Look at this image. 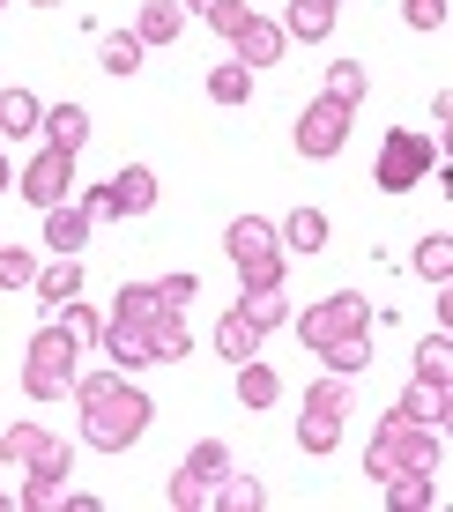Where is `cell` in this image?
Returning a JSON list of instances; mask_svg holds the SVG:
<instances>
[{"label": "cell", "instance_id": "cell-19", "mask_svg": "<svg viewBox=\"0 0 453 512\" xmlns=\"http://www.w3.org/2000/svg\"><path fill=\"white\" fill-rule=\"evenodd\" d=\"M312 357L327 364V372H342V379H357L364 364H372V327H357V334H342V342H327V349H312Z\"/></svg>", "mask_w": 453, "mask_h": 512}, {"label": "cell", "instance_id": "cell-39", "mask_svg": "<svg viewBox=\"0 0 453 512\" xmlns=\"http://www.w3.org/2000/svg\"><path fill=\"white\" fill-rule=\"evenodd\" d=\"M179 468H194V475H208V483H216V475L223 468H231V446H223V438H201V446L194 453H186V461Z\"/></svg>", "mask_w": 453, "mask_h": 512}, {"label": "cell", "instance_id": "cell-43", "mask_svg": "<svg viewBox=\"0 0 453 512\" xmlns=\"http://www.w3.org/2000/svg\"><path fill=\"white\" fill-rule=\"evenodd\" d=\"M8 179H15V171H8V149H0V193H8Z\"/></svg>", "mask_w": 453, "mask_h": 512}, {"label": "cell", "instance_id": "cell-45", "mask_svg": "<svg viewBox=\"0 0 453 512\" xmlns=\"http://www.w3.org/2000/svg\"><path fill=\"white\" fill-rule=\"evenodd\" d=\"M0 8H8V0H0Z\"/></svg>", "mask_w": 453, "mask_h": 512}, {"label": "cell", "instance_id": "cell-25", "mask_svg": "<svg viewBox=\"0 0 453 512\" xmlns=\"http://www.w3.org/2000/svg\"><path fill=\"white\" fill-rule=\"evenodd\" d=\"M275 394H283V379H275L260 357L238 364V401H246V409H275Z\"/></svg>", "mask_w": 453, "mask_h": 512}, {"label": "cell", "instance_id": "cell-37", "mask_svg": "<svg viewBox=\"0 0 453 512\" xmlns=\"http://www.w3.org/2000/svg\"><path fill=\"white\" fill-rule=\"evenodd\" d=\"M416 275H431V282L453 275V245H446V231H431L424 245H416Z\"/></svg>", "mask_w": 453, "mask_h": 512}, {"label": "cell", "instance_id": "cell-34", "mask_svg": "<svg viewBox=\"0 0 453 512\" xmlns=\"http://www.w3.org/2000/svg\"><path fill=\"white\" fill-rule=\"evenodd\" d=\"M171 505L179 512H201V505H216V483H208V475H194V468H179L171 475V490H164Z\"/></svg>", "mask_w": 453, "mask_h": 512}, {"label": "cell", "instance_id": "cell-38", "mask_svg": "<svg viewBox=\"0 0 453 512\" xmlns=\"http://www.w3.org/2000/svg\"><path fill=\"white\" fill-rule=\"evenodd\" d=\"M30 282H38V260L23 245H0V290H30Z\"/></svg>", "mask_w": 453, "mask_h": 512}, {"label": "cell", "instance_id": "cell-4", "mask_svg": "<svg viewBox=\"0 0 453 512\" xmlns=\"http://www.w3.org/2000/svg\"><path fill=\"white\" fill-rule=\"evenodd\" d=\"M223 253H231V268H238L246 290H275V282H283V238H275V223L238 216L231 231H223Z\"/></svg>", "mask_w": 453, "mask_h": 512}, {"label": "cell", "instance_id": "cell-20", "mask_svg": "<svg viewBox=\"0 0 453 512\" xmlns=\"http://www.w3.org/2000/svg\"><path fill=\"white\" fill-rule=\"evenodd\" d=\"M38 127H45V141H52V149H67V156H75L82 141H90V112H82V104H52V112L38 119Z\"/></svg>", "mask_w": 453, "mask_h": 512}, {"label": "cell", "instance_id": "cell-26", "mask_svg": "<svg viewBox=\"0 0 453 512\" xmlns=\"http://www.w3.org/2000/svg\"><path fill=\"white\" fill-rule=\"evenodd\" d=\"M379 490H387L394 512H431L439 505V483H431V475H394V483H379Z\"/></svg>", "mask_w": 453, "mask_h": 512}, {"label": "cell", "instance_id": "cell-44", "mask_svg": "<svg viewBox=\"0 0 453 512\" xmlns=\"http://www.w3.org/2000/svg\"><path fill=\"white\" fill-rule=\"evenodd\" d=\"M30 8H60V0H30Z\"/></svg>", "mask_w": 453, "mask_h": 512}, {"label": "cell", "instance_id": "cell-33", "mask_svg": "<svg viewBox=\"0 0 453 512\" xmlns=\"http://www.w3.org/2000/svg\"><path fill=\"white\" fill-rule=\"evenodd\" d=\"M320 97H335V104H350V112H357V104H364V60H335Z\"/></svg>", "mask_w": 453, "mask_h": 512}, {"label": "cell", "instance_id": "cell-35", "mask_svg": "<svg viewBox=\"0 0 453 512\" xmlns=\"http://www.w3.org/2000/svg\"><path fill=\"white\" fill-rule=\"evenodd\" d=\"M416 379H431V386L453 379V342H446V334H431V342L416 349Z\"/></svg>", "mask_w": 453, "mask_h": 512}, {"label": "cell", "instance_id": "cell-30", "mask_svg": "<svg viewBox=\"0 0 453 512\" xmlns=\"http://www.w3.org/2000/svg\"><path fill=\"white\" fill-rule=\"evenodd\" d=\"M238 312H246L260 334H268V327L290 320V297H283V282H275V290H246V297H238Z\"/></svg>", "mask_w": 453, "mask_h": 512}, {"label": "cell", "instance_id": "cell-41", "mask_svg": "<svg viewBox=\"0 0 453 512\" xmlns=\"http://www.w3.org/2000/svg\"><path fill=\"white\" fill-rule=\"evenodd\" d=\"M156 297H164V305H171V312H194V297H201V282H194V275H164V282H156Z\"/></svg>", "mask_w": 453, "mask_h": 512}, {"label": "cell", "instance_id": "cell-12", "mask_svg": "<svg viewBox=\"0 0 453 512\" xmlns=\"http://www.w3.org/2000/svg\"><path fill=\"white\" fill-rule=\"evenodd\" d=\"M97 342H104V357H112V372H149V327H134V320H104V334H97Z\"/></svg>", "mask_w": 453, "mask_h": 512}, {"label": "cell", "instance_id": "cell-16", "mask_svg": "<svg viewBox=\"0 0 453 512\" xmlns=\"http://www.w3.org/2000/svg\"><path fill=\"white\" fill-rule=\"evenodd\" d=\"M38 119H45V104L30 90H0V149L23 141V134H38Z\"/></svg>", "mask_w": 453, "mask_h": 512}, {"label": "cell", "instance_id": "cell-14", "mask_svg": "<svg viewBox=\"0 0 453 512\" xmlns=\"http://www.w3.org/2000/svg\"><path fill=\"white\" fill-rule=\"evenodd\" d=\"M90 231H97V223H90V208H82V201H60V208H45V245H52V253H82V245H90Z\"/></svg>", "mask_w": 453, "mask_h": 512}, {"label": "cell", "instance_id": "cell-22", "mask_svg": "<svg viewBox=\"0 0 453 512\" xmlns=\"http://www.w3.org/2000/svg\"><path fill=\"white\" fill-rule=\"evenodd\" d=\"M275 238H283V253H320V245H327V216H320V208H290V223H283V231H275Z\"/></svg>", "mask_w": 453, "mask_h": 512}, {"label": "cell", "instance_id": "cell-42", "mask_svg": "<svg viewBox=\"0 0 453 512\" xmlns=\"http://www.w3.org/2000/svg\"><path fill=\"white\" fill-rule=\"evenodd\" d=\"M402 23L409 30H446V0H402Z\"/></svg>", "mask_w": 453, "mask_h": 512}, {"label": "cell", "instance_id": "cell-23", "mask_svg": "<svg viewBox=\"0 0 453 512\" xmlns=\"http://www.w3.org/2000/svg\"><path fill=\"white\" fill-rule=\"evenodd\" d=\"M38 305H67V297H82V260L67 253V260H52V268H38Z\"/></svg>", "mask_w": 453, "mask_h": 512}, {"label": "cell", "instance_id": "cell-3", "mask_svg": "<svg viewBox=\"0 0 453 512\" xmlns=\"http://www.w3.org/2000/svg\"><path fill=\"white\" fill-rule=\"evenodd\" d=\"M75 334L67 327H38L30 334V357H23V394L30 401H67L75 394Z\"/></svg>", "mask_w": 453, "mask_h": 512}, {"label": "cell", "instance_id": "cell-24", "mask_svg": "<svg viewBox=\"0 0 453 512\" xmlns=\"http://www.w3.org/2000/svg\"><path fill=\"white\" fill-rule=\"evenodd\" d=\"M23 512H60L67 505V475H45V468H23V490H15Z\"/></svg>", "mask_w": 453, "mask_h": 512}, {"label": "cell", "instance_id": "cell-32", "mask_svg": "<svg viewBox=\"0 0 453 512\" xmlns=\"http://www.w3.org/2000/svg\"><path fill=\"white\" fill-rule=\"evenodd\" d=\"M208 97H216V104H246L253 97V67H238V60L208 67Z\"/></svg>", "mask_w": 453, "mask_h": 512}, {"label": "cell", "instance_id": "cell-18", "mask_svg": "<svg viewBox=\"0 0 453 512\" xmlns=\"http://www.w3.org/2000/svg\"><path fill=\"white\" fill-rule=\"evenodd\" d=\"M327 30H335V0H290V15H283V38L320 45Z\"/></svg>", "mask_w": 453, "mask_h": 512}, {"label": "cell", "instance_id": "cell-6", "mask_svg": "<svg viewBox=\"0 0 453 512\" xmlns=\"http://www.w3.org/2000/svg\"><path fill=\"white\" fill-rule=\"evenodd\" d=\"M342 416H350V379L327 372L320 386H305V416H298V446L320 461V453L342 446Z\"/></svg>", "mask_w": 453, "mask_h": 512}, {"label": "cell", "instance_id": "cell-36", "mask_svg": "<svg viewBox=\"0 0 453 512\" xmlns=\"http://www.w3.org/2000/svg\"><path fill=\"white\" fill-rule=\"evenodd\" d=\"M186 8H194V15H201V23H208V30H223V38H231V30H238V23H246V15H253V8H246V0H186Z\"/></svg>", "mask_w": 453, "mask_h": 512}, {"label": "cell", "instance_id": "cell-17", "mask_svg": "<svg viewBox=\"0 0 453 512\" xmlns=\"http://www.w3.org/2000/svg\"><path fill=\"white\" fill-rule=\"evenodd\" d=\"M216 357H231V364H246V357H260V327L246 320V312H223V320H216Z\"/></svg>", "mask_w": 453, "mask_h": 512}, {"label": "cell", "instance_id": "cell-7", "mask_svg": "<svg viewBox=\"0 0 453 512\" xmlns=\"http://www.w3.org/2000/svg\"><path fill=\"white\" fill-rule=\"evenodd\" d=\"M82 208H90V223H119V216H149L156 208V171L149 164H127L119 179H104L82 193Z\"/></svg>", "mask_w": 453, "mask_h": 512}, {"label": "cell", "instance_id": "cell-13", "mask_svg": "<svg viewBox=\"0 0 453 512\" xmlns=\"http://www.w3.org/2000/svg\"><path fill=\"white\" fill-rule=\"evenodd\" d=\"M231 52H238V67H275V60H283V23L246 15V23L231 30Z\"/></svg>", "mask_w": 453, "mask_h": 512}, {"label": "cell", "instance_id": "cell-9", "mask_svg": "<svg viewBox=\"0 0 453 512\" xmlns=\"http://www.w3.org/2000/svg\"><path fill=\"white\" fill-rule=\"evenodd\" d=\"M0 461L8 468H45V475H75L67 438H52L45 423H8V431H0Z\"/></svg>", "mask_w": 453, "mask_h": 512}, {"label": "cell", "instance_id": "cell-1", "mask_svg": "<svg viewBox=\"0 0 453 512\" xmlns=\"http://www.w3.org/2000/svg\"><path fill=\"white\" fill-rule=\"evenodd\" d=\"M75 409H82V438L97 453H127L149 431L156 401L134 386L127 372H75Z\"/></svg>", "mask_w": 453, "mask_h": 512}, {"label": "cell", "instance_id": "cell-5", "mask_svg": "<svg viewBox=\"0 0 453 512\" xmlns=\"http://www.w3.org/2000/svg\"><path fill=\"white\" fill-rule=\"evenodd\" d=\"M431 171H439V141H424L416 127H394L387 141H379L372 186H379V193H409V186H424Z\"/></svg>", "mask_w": 453, "mask_h": 512}, {"label": "cell", "instance_id": "cell-28", "mask_svg": "<svg viewBox=\"0 0 453 512\" xmlns=\"http://www.w3.org/2000/svg\"><path fill=\"white\" fill-rule=\"evenodd\" d=\"M142 38H134V30H119V38H104V52H97V67H104V75H119V82H127V75H142Z\"/></svg>", "mask_w": 453, "mask_h": 512}, {"label": "cell", "instance_id": "cell-2", "mask_svg": "<svg viewBox=\"0 0 453 512\" xmlns=\"http://www.w3.org/2000/svg\"><path fill=\"white\" fill-rule=\"evenodd\" d=\"M364 475H372V483H394V475H439V423L387 416L379 438L364 446Z\"/></svg>", "mask_w": 453, "mask_h": 512}, {"label": "cell", "instance_id": "cell-21", "mask_svg": "<svg viewBox=\"0 0 453 512\" xmlns=\"http://www.w3.org/2000/svg\"><path fill=\"white\" fill-rule=\"evenodd\" d=\"M179 30H186L179 0H142V23H134V38H142V45H171Z\"/></svg>", "mask_w": 453, "mask_h": 512}, {"label": "cell", "instance_id": "cell-27", "mask_svg": "<svg viewBox=\"0 0 453 512\" xmlns=\"http://www.w3.org/2000/svg\"><path fill=\"white\" fill-rule=\"evenodd\" d=\"M446 409H453V401H446V386L416 379L409 394H402V409H394V416H409V423H446Z\"/></svg>", "mask_w": 453, "mask_h": 512}, {"label": "cell", "instance_id": "cell-40", "mask_svg": "<svg viewBox=\"0 0 453 512\" xmlns=\"http://www.w3.org/2000/svg\"><path fill=\"white\" fill-rule=\"evenodd\" d=\"M67 334H75V349H90L97 342V334H104V320H97V312L90 305H75V297H67V320H60Z\"/></svg>", "mask_w": 453, "mask_h": 512}, {"label": "cell", "instance_id": "cell-15", "mask_svg": "<svg viewBox=\"0 0 453 512\" xmlns=\"http://www.w3.org/2000/svg\"><path fill=\"white\" fill-rule=\"evenodd\" d=\"M186 349H194V327H186V312L156 305V320H149V357H156V364H186Z\"/></svg>", "mask_w": 453, "mask_h": 512}, {"label": "cell", "instance_id": "cell-10", "mask_svg": "<svg viewBox=\"0 0 453 512\" xmlns=\"http://www.w3.org/2000/svg\"><path fill=\"white\" fill-rule=\"evenodd\" d=\"M350 104H335V97H312L305 112H298V156H312V164H327V156H342V141H350Z\"/></svg>", "mask_w": 453, "mask_h": 512}, {"label": "cell", "instance_id": "cell-8", "mask_svg": "<svg viewBox=\"0 0 453 512\" xmlns=\"http://www.w3.org/2000/svg\"><path fill=\"white\" fill-rule=\"evenodd\" d=\"M357 327H372V312H364L357 290H335V297H320V305L298 312V342L305 349H327V342H342V334H357Z\"/></svg>", "mask_w": 453, "mask_h": 512}, {"label": "cell", "instance_id": "cell-11", "mask_svg": "<svg viewBox=\"0 0 453 512\" xmlns=\"http://www.w3.org/2000/svg\"><path fill=\"white\" fill-rule=\"evenodd\" d=\"M15 186H23V201H30V208H60V201H67V186H75V156L45 141V149L30 156L23 171H15Z\"/></svg>", "mask_w": 453, "mask_h": 512}, {"label": "cell", "instance_id": "cell-31", "mask_svg": "<svg viewBox=\"0 0 453 512\" xmlns=\"http://www.w3.org/2000/svg\"><path fill=\"white\" fill-rule=\"evenodd\" d=\"M216 505H223V512H260V505H268V490H260L253 475H231V468H223V475H216Z\"/></svg>", "mask_w": 453, "mask_h": 512}, {"label": "cell", "instance_id": "cell-29", "mask_svg": "<svg viewBox=\"0 0 453 512\" xmlns=\"http://www.w3.org/2000/svg\"><path fill=\"white\" fill-rule=\"evenodd\" d=\"M156 282H119V297H112V320H134V327H149L156 320Z\"/></svg>", "mask_w": 453, "mask_h": 512}]
</instances>
